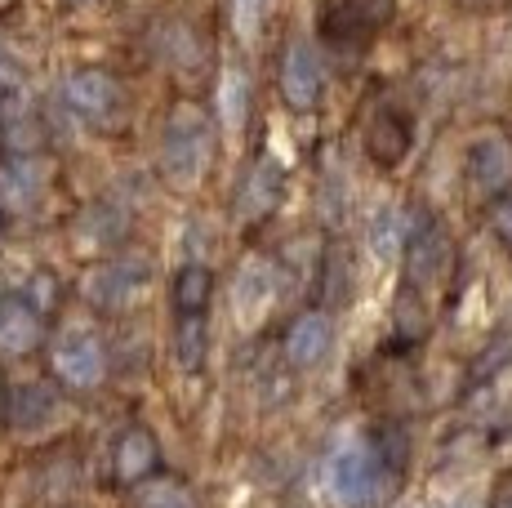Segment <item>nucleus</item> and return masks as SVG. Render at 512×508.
<instances>
[{"label":"nucleus","instance_id":"1","mask_svg":"<svg viewBox=\"0 0 512 508\" xmlns=\"http://www.w3.org/2000/svg\"><path fill=\"white\" fill-rule=\"evenodd\" d=\"M214 116L201 103L179 99L161 121V174L174 188H196L214 165Z\"/></svg>","mask_w":512,"mask_h":508},{"label":"nucleus","instance_id":"2","mask_svg":"<svg viewBox=\"0 0 512 508\" xmlns=\"http://www.w3.org/2000/svg\"><path fill=\"white\" fill-rule=\"evenodd\" d=\"M397 18V0H321L317 32L330 50L357 54Z\"/></svg>","mask_w":512,"mask_h":508},{"label":"nucleus","instance_id":"3","mask_svg":"<svg viewBox=\"0 0 512 508\" xmlns=\"http://www.w3.org/2000/svg\"><path fill=\"white\" fill-rule=\"evenodd\" d=\"M63 107L90 130H116L125 121V85L107 67H76L63 81Z\"/></svg>","mask_w":512,"mask_h":508},{"label":"nucleus","instance_id":"4","mask_svg":"<svg viewBox=\"0 0 512 508\" xmlns=\"http://www.w3.org/2000/svg\"><path fill=\"white\" fill-rule=\"evenodd\" d=\"M147 286H152V263L139 259V254H125V259H107L90 268L81 290L94 312L112 317V312H130L147 295Z\"/></svg>","mask_w":512,"mask_h":508},{"label":"nucleus","instance_id":"5","mask_svg":"<svg viewBox=\"0 0 512 508\" xmlns=\"http://www.w3.org/2000/svg\"><path fill=\"white\" fill-rule=\"evenodd\" d=\"M450 277H455V237L441 219L419 223L406 237V286L432 295V290L450 286Z\"/></svg>","mask_w":512,"mask_h":508},{"label":"nucleus","instance_id":"6","mask_svg":"<svg viewBox=\"0 0 512 508\" xmlns=\"http://www.w3.org/2000/svg\"><path fill=\"white\" fill-rule=\"evenodd\" d=\"M49 375L67 393H94L107 379V348L94 330H67L49 353Z\"/></svg>","mask_w":512,"mask_h":508},{"label":"nucleus","instance_id":"7","mask_svg":"<svg viewBox=\"0 0 512 508\" xmlns=\"http://www.w3.org/2000/svg\"><path fill=\"white\" fill-rule=\"evenodd\" d=\"M277 90L290 112H317L326 99V63L308 41H290L277 67Z\"/></svg>","mask_w":512,"mask_h":508},{"label":"nucleus","instance_id":"8","mask_svg":"<svg viewBox=\"0 0 512 508\" xmlns=\"http://www.w3.org/2000/svg\"><path fill=\"white\" fill-rule=\"evenodd\" d=\"M49 161L41 152H14L0 161V219H27L45 201Z\"/></svg>","mask_w":512,"mask_h":508},{"label":"nucleus","instance_id":"9","mask_svg":"<svg viewBox=\"0 0 512 508\" xmlns=\"http://www.w3.org/2000/svg\"><path fill=\"white\" fill-rule=\"evenodd\" d=\"M281 197H285V170L272 156H259V161L241 174V183H236V192H232V219L241 223V228H259L281 205Z\"/></svg>","mask_w":512,"mask_h":508},{"label":"nucleus","instance_id":"10","mask_svg":"<svg viewBox=\"0 0 512 508\" xmlns=\"http://www.w3.org/2000/svg\"><path fill=\"white\" fill-rule=\"evenodd\" d=\"M334 348V317L326 308H303L294 312V321L285 326L281 335V353H285V366L299 370V375H308V370H317L321 361L330 357Z\"/></svg>","mask_w":512,"mask_h":508},{"label":"nucleus","instance_id":"11","mask_svg":"<svg viewBox=\"0 0 512 508\" xmlns=\"http://www.w3.org/2000/svg\"><path fill=\"white\" fill-rule=\"evenodd\" d=\"M161 468V442L147 424H130L116 433L112 442V482L116 486H139Z\"/></svg>","mask_w":512,"mask_h":508},{"label":"nucleus","instance_id":"12","mask_svg":"<svg viewBox=\"0 0 512 508\" xmlns=\"http://www.w3.org/2000/svg\"><path fill=\"white\" fill-rule=\"evenodd\" d=\"M468 188L477 192V197H495V192H504L512 183V143L504 134H477L468 148Z\"/></svg>","mask_w":512,"mask_h":508},{"label":"nucleus","instance_id":"13","mask_svg":"<svg viewBox=\"0 0 512 508\" xmlns=\"http://www.w3.org/2000/svg\"><path fill=\"white\" fill-rule=\"evenodd\" d=\"M415 148V125L397 107H379L366 125V156L374 170H397Z\"/></svg>","mask_w":512,"mask_h":508},{"label":"nucleus","instance_id":"14","mask_svg":"<svg viewBox=\"0 0 512 508\" xmlns=\"http://www.w3.org/2000/svg\"><path fill=\"white\" fill-rule=\"evenodd\" d=\"M58 415V393L54 384H9L0 388V419H5L14 433H36L49 419Z\"/></svg>","mask_w":512,"mask_h":508},{"label":"nucleus","instance_id":"15","mask_svg":"<svg viewBox=\"0 0 512 508\" xmlns=\"http://www.w3.org/2000/svg\"><path fill=\"white\" fill-rule=\"evenodd\" d=\"M330 495L339 500L343 508H361L379 495V482H374V464H370V451L366 446H348L330 459Z\"/></svg>","mask_w":512,"mask_h":508},{"label":"nucleus","instance_id":"16","mask_svg":"<svg viewBox=\"0 0 512 508\" xmlns=\"http://www.w3.org/2000/svg\"><path fill=\"white\" fill-rule=\"evenodd\" d=\"M370 464H374V482H379V491L388 486V491H397L401 477H406V464H410V433L401 419H379V424L370 428Z\"/></svg>","mask_w":512,"mask_h":508},{"label":"nucleus","instance_id":"17","mask_svg":"<svg viewBox=\"0 0 512 508\" xmlns=\"http://www.w3.org/2000/svg\"><path fill=\"white\" fill-rule=\"evenodd\" d=\"M41 344H45V317L23 295H5V304H0V353L32 357Z\"/></svg>","mask_w":512,"mask_h":508},{"label":"nucleus","instance_id":"18","mask_svg":"<svg viewBox=\"0 0 512 508\" xmlns=\"http://www.w3.org/2000/svg\"><path fill=\"white\" fill-rule=\"evenodd\" d=\"M156 54H161V63L174 67V72H196L205 50H201V36H196L183 18H170V23L156 27Z\"/></svg>","mask_w":512,"mask_h":508},{"label":"nucleus","instance_id":"19","mask_svg":"<svg viewBox=\"0 0 512 508\" xmlns=\"http://www.w3.org/2000/svg\"><path fill=\"white\" fill-rule=\"evenodd\" d=\"M205 353H210V317L205 312L174 317V361L183 375H196L205 366Z\"/></svg>","mask_w":512,"mask_h":508},{"label":"nucleus","instance_id":"20","mask_svg":"<svg viewBox=\"0 0 512 508\" xmlns=\"http://www.w3.org/2000/svg\"><path fill=\"white\" fill-rule=\"evenodd\" d=\"M170 299H174V317H187V312H210V299H214V272L205 263H183L174 272V286H170Z\"/></svg>","mask_w":512,"mask_h":508},{"label":"nucleus","instance_id":"21","mask_svg":"<svg viewBox=\"0 0 512 508\" xmlns=\"http://www.w3.org/2000/svg\"><path fill=\"white\" fill-rule=\"evenodd\" d=\"M130 500H134V508H201L192 486L161 473V468H156L152 477H143L139 486H130Z\"/></svg>","mask_w":512,"mask_h":508},{"label":"nucleus","instance_id":"22","mask_svg":"<svg viewBox=\"0 0 512 508\" xmlns=\"http://www.w3.org/2000/svg\"><path fill=\"white\" fill-rule=\"evenodd\" d=\"M125 228H130V214L116 201H98L85 210V219L76 223V241H85V246H116V241L125 237Z\"/></svg>","mask_w":512,"mask_h":508},{"label":"nucleus","instance_id":"23","mask_svg":"<svg viewBox=\"0 0 512 508\" xmlns=\"http://www.w3.org/2000/svg\"><path fill=\"white\" fill-rule=\"evenodd\" d=\"M504 366H512V321H508V326H499L495 335L486 339V348L472 357V366H468V388L490 384V379H495Z\"/></svg>","mask_w":512,"mask_h":508},{"label":"nucleus","instance_id":"24","mask_svg":"<svg viewBox=\"0 0 512 508\" xmlns=\"http://www.w3.org/2000/svg\"><path fill=\"white\" fill-rule=\"evenodd\" d=\"M392 317H397V335H401V339H423V335H428V326H432L428 295L401 281V290H397V312H392Z\"/></svg>","mask_w":512,"mask_h":508},{"label":"nucleus","instance_id":"25","mask_svg":"<svg viewBox=\"0 0 512 508\" xmlns=\"http://www.w3.org/2000/svg\"><path fill=\"white\" fill-rule=\"evenodd\" d=\"M18 295H23L27 304H32L49 321L58 312V304H63V281H58L49 268H41V272H32V277H27V286L18 290Z\"/></svg>","mask_w":512,"mask_h":508},{"label":"nucleus","instance_id":"26","mask_svg":"<svg viewBox=\"0 0 512 508\" xmlns=\"http://www.w3.org/2000/svg\"><path fill=\"white\" fill-rule=\"evenodd\" d=\"M490 232H495V241L512 254V183L490 197Z\"/></svg>","mask_w":512,"mask_h":508},{"label":"nucleus","instance_id":"27","mask_svg":"<svg viewBox=\"0 0 512 508\" xmlns=\"http://www.w3.org/2000/svg\"><path fill=\"white\" fill-rule=\"evenodd\" d=\"M263 5H268V0H232V27L241 41H254V36H259Z\"/></svg>","mask_w":512,"mask_h":508},{"label":"nucleus","instance_id":"28","mask_svg":"<svg viewBox=\"0 0 512 508\" xmlns=\"http://www.w3.org/2000/svg\"><path fill=\"white\" fill-rule=\"evenodd\" d=\"M27 85V63L0 41V94H23Z\"/></svg>","mask_w":512,"mask_h":508},{"label":"nucleus","instance_id":"29","mask_svg":"<svg viewBox=\"0 0 512 508\" xmlns=\"http://www.w3.org/2000/svg\"><path fill=\"white\" fill-rule=\"evenodd\" d=\"M223 90H228V112H232V121L241 125V121H245V72H228Z\"/></svg>","mask_w":512,"mask_h":508},{"label":"nucleus","instance_id":"30","mask_svg":"<svg viewBox=\"0 0 512 508\" xmlns=\"http://www.w3.org/2000/svg\"><path fill=\"white\" fill-rule=\"evenodd\" d=\"M486 508H512V477L508 482H499L495 491H490V504Z\"/></svg>","mask_w":512,"mask_h":508},{"label":"nucleus","instance_id":"31","mask_svg":"<svg viewBox=\"0 0 512 508\" xmlns=\"http://www.w3.org/2000/svg\"><path fill=\"white\" fill-rule=\"evenodd\" d=\"M67 5H90V0H67Z\"/></svg>","mask_w":512,"mask_h":508},{"label":"nucleus","instance_id":"32","mask_svg":"<svg viewBox=\"0 0 512 508\" xmlns=\"http://www.w3.org/2000/svg\"><path fill=\"white\" fill-rule=\"evenodd\" d=\"M0 304H5V286H0Z\"/></svg>","mask_w":512,"mask_h":508},{"label":"nucleus","instance_id":"33","mask_svg":"<svg viewBox=\"0 0 512 508\" xmlns=\"http://www.w3.org/2000/svg\"><path fill=\"white\" fill-rule=\"evenodd\" d=\"M0 228H5V219H0Z\"/></svg>","mask_w":512,"mask_h":508},{"label":"nucleus","instance_id":"34","mask_svg":"<svg viewBox=\"0 0 512 508\" xmlns=\"http://www.w3.org/2000/svg\"><path fill=\"white\" fill-rule=\"evenodd\" d=\"M0 143H5V139H0Z\"/></svg>","mask_w":512,"mask_h":508}]
</instances>
